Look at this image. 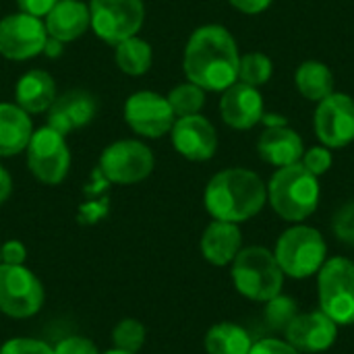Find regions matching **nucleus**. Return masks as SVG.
Returning a JSON list of instances; mask_svg holds the SVG:
<instances>
[{
    "label": "nucleus",
    "instance_id": "obj_1",
    "mask_svg": "<svg viewBox=\"0 0 354 354\" xmlns=\"http://www.w3.org/2000/svg\"><path fill=\"white\" fill-rule=\"evenodd\" d=\"M241 54L234 37L222 25H203L193 31L185 50V75L207 91H224L239 81Z\"/></svg>",
    "mask_w": 354,
    "mask_h": 354
},
{
    "label": "nucleus",
    "instance_id": "obj_2",
    "mask_svg": "<svg viewBox=\"0 0 354 354\" xmlns=\"http://www.w3.org/2000/svg\"><path fill=\"white\" fill-rule=\"evenodd\" d=\"M268 201V187L247 168L218 172L205 187V207L214 220L241 224L257 216Z\"/></svg>",
    "mask_w": 354,
    "mask_h": 354
},
{
    "label": "nucleus",
    "instance_id": "obj_3",
    "mask_svg": "<svg viewBox=\"0 0 354 354\" xmlns=\"http://www.w3.org/2000/svg\"><path fill=\"white\" fill-rule=\"evenodd\" d=\"M319 180L301 162L278 168L268 185V201L286 222L307 220L319 205Z\"/></svg>",
    "mask_w": 354,
    "mask_h": 354
},
{
    "label": "nucleus",
    "instance_id": "obj_4",
    "mask_svg": "<svg viewBox=\"0 0 354 354\" xmlns=\"http://www.w3.org/2000/svg\"><path fill=\"white\" fill-rule=\"evenodd\" d=\"M232 282L249 301L268 303L282 292L284 272L272 251L266 247H247L232 261Z\"/></svg>",
    "mask_w": 354,
    "mask_h": 354
},
{
    "label": "nucleus",
    "instance_id": "obj_5",
    "mask_svg": "<svg viewBox=\"0 0 354 354\" xmlns=\"http://www.w3.org/2000/svg\"><path fill=\"white\" fill-rule=\"evenodd\" d=\"M274 255L284 276L303 280L322 270V266L326 263L328 245L319 230L299 224L282 232L276 243Z\"/></svg>",
    "mask_w": 354,
    "mask_h": 354
},
{
    "label": "nucleus",
    "instance_id": "obj_6",
    "mask_svg": "<svg viewBox=\"0 0 354 354\" xmlns=\"http://www.w3.org/2000/svg\"><path fill=\"white\" fill-rule=\"evenodd\" d=\"M319 311L338 326L354 324V263L344 257L326 259L317 272Z\"/></svg>",
    "mask_w": 354,
    "mask_h": 354
},
{
    "label": "nucleus",
    "instance_id": "obj_7",
    "mask_svg": "<svg viewBox=\"0 0 354 354\" xmlns=\"http://www.w3.org/2000/svg\"><path fill=\"white\" fill-rule=\"evenodd\" d=\"M44 286L25 266L0 263V311L15 319L33 317L44 305Z\"/></svg>",
    "mask_w": 354,
    "mask_h": 354
},
{
    "label": "nucleus",
    "instance_id": "obj_8",
    "mask_svg": "<svg viewBox=\"0 0 354 354\" xmlns=\"http://www.w3.org/2000/svg\"><path fill=\"white\" fill-rule=\"evenodd\" d=\"M89 17L95 35L116 46L141 29L145 8L141 0H91Z\"/></svg>",
    "mask_w": 354,
    "mask_h": 354
},
{
    "label": "nucleus",
    "instance_id": "obj_9",
    "mask_svg": "<svg viewBox=\"0 0 354 354\" xmlns=\"http://www.w3.org/2000/svg\"><path fill=\"white\" fill-rule=\"evenodd\" d=\"M27 166L31 174L44 185H58L68 174L71 151L64 135L52 127L35 131L27 143Z\"/></svg>",
    "mask_w": 354,
    "mask_h": 354
},
{
    "label": "nucleus",
    "instance_id": "obj_10",
    "mask_svg": "<svg viewBox=\"0 0 354 354\" xmlns=\"http://www.w3.org/2000/svg\"><path fill=\"white\" fill-rule=\"evenodd\" d=\"M153 170V153L141 141H116L100 158V172L108 183L135 185L145 180Z\"/></svg>",
    "mask_w": 354,
    "mask_h": 354
},
{
    "label": "nucleus",
    "instance_id": "obj_11",
    "mask_svg": "<svg viewBox=\"0 0 354 354\" xmlns=\"http://www.w3.org/2000/svg\"><path fill=\"white\" fill-rule=\"evenodd\" d=\"M315 135L332 149L346 147L354 141V100L346 93H332L317 102Z\"/></svg>",
    "mask_w": 354,
    "mask_h": 354
},
{
    "label": "nucleus",
    "instance_id": "obj_12",
    "mask_svg": "<svg viewBox=\"0 0 354 354\" xmlns=\"http://www.w3.org/2000/svg\"><path fill=\"white\" fill-rule=\"evenodd\" d=\"M46 39L48 31L39 17L19 12L0 21V54L10 60H27L41 54Z\"/></svg>",
    "mask_w": 354,
    "mask_h": 354
},
{
    "label": "nucleus",
    "instance_id": "obj_13",
    "mask_svg": "<svg viewBox=\"0 0 354 354\" xmlns=\"http://www.w3.org/2000/svg\"><path fill=\"white\" fill-rule=\"evenodd\" d=\"M124 120L141 137L158 139L172 131L176 116L168 104V97L153 91H139L127 100Z\"/></svg>",
    "mask_w": 354,
    "mask_h": 354
},
{
    "label": "nucleus",
    "instance_id": "obj_14",
    "mask_svg": "<svg viewBox=\"0 0 354 354\" xmlns=\"http://www.w3.org/2000/svg\"><path fill=\"white\" fill-rule=\"evenodd\" d=\"M286 342L301 354H317L328 351L338 338V324L324 311L299 313L284 332Z\"/></svg>",
    "mask_w": 354,
    "mask_h": 354
},
{
    "label": "nucleus",
    "instance_id": "obj_15",
    "mask_svg": "<svg viewBox=\"0 0 354 354\" xmlns=\"http://www.w3.org/2000/svg\"><path fill=\"white\" fill-rule=\"evenodd\" d=\"M170 133H172L174 149L187 160L205 162L218 149V135H216L214 124L199 114L183 116L174 120V127Z\"/></svg>",
    "mask_w": 354,
    "mask_h": 354
},
{
    "label": "nucleus",
    "instance_id": "obj_16",
    "mask_svg": "<svg viewBox=\"0 0 354 354\" xmlns=\"http://www.w3.org/2000/svg\"><path fill=\"white\" fill-rule=\"evenodd\" d=\"M220 114L232 129H253L263 116V97L257 87L236 81L220 100Z\"/></svg>",
    "mask_w": 354,
    "mask_h": 354
},
{
    "label": "nucleus",
    "instance_id": "obj_17",
    "mask_svg": "<svg viewBox=\"0 0 354 354\" xmlns=\"http://www.w3.org/2000/svg\"><path fill=\"white\" fill-rule=\"evenodd\" d=\"M48 110V127H52L60 135H68L93 120L97 112V102L89 91L73 89L56 97Z\"/></svg>",
    "mask_w": 354,
    "mask_h": 354
},
{
    "label": "nucleus",
    "instance_id": "obj_18",
    "mask_svg": "<svg viewBox=\"0 0 354 354\" xmlns=\"http://www.w3.org/2000/svg\"><path fill=\"white\" fill-rule=\"evenodd\" d=\"M46 31L58 41H73L81 37L91 25L89 6L79 0H58L46 15Z\"/></svg>",
    "mask_w": 354,
    "mask_h": 354
},
{
    "label": "nucleus",
    "instance_id": "obj_19",
    "mask_svg": "<svg viewBox=\"0 0 354 354\" xmlns=\"http://www.w3.org/2000/svg\"><path fill=\"white\" fill-rule=\"evenodd\" d=\"M257 151L268 164L284 168L301 162L305 153V145L301 135L290 127H276V129H266L261 133L257 141Z\"/></svg>",
    "mask_w": 354,
    "mask_h": 354
},
{
    "label": "nucleus",
    "instance_id": "obj_20",
    "mask_svg": "<svg viewBox=\"0 0 354 354\" xmlns=\"http://www.w3.org/2000/svg\"><path fill=\"white\" fill-rule=\"evenodd\" d=\"M241 247H243V234H241V228L232 222L214 220L203 230L201 253L205 261H209L212 266L222 268V266L232 263Z\"/></svg>",
    "mask_w": 354,
    "mask_h": 354
},
{
    "label": "nucleus",
    "instance_id": "obj_21",
    "mask_svg": "<svg viewBox=\"0 0 354 354\" xmlns=\"http://www.w3.org/2000/svg\"><path fill=\"white\" fill-rule=\"evenodd\" d=\"M15 97H17V106L27 114L46 112L56 100L54 79L46 71H29L19 79Z\"/></svg>",
    "mask_w": 354,
    "mask_h": 354
},
{
    "label": "nucleus",
    "instance_id": "obj_22",
    "mask_svg": "<svg viewBox=\"0 0 354 354\" xmlns=\"http://www.w3.org/2000/svg\"><path fill=\"white\" fill-rule=\"evenodd\" d=\"M33 135L31 120L25 110L15 104H0V158L23 151Z\"/></svg>",
    "mask_w": 354,
    "mask_h": 354
},
{
    "label": "nucleus",
    "instance_id": "obj_23",
    "mask_svg": "<svg viewBox=\"0 0 354 354\" xmlns=\"http://www.w3.org/2000/svg\"><path fill=\"white\" fill-rule=\"evenodd\" d=\"M253 340L249 332L232 322H222L205 334L207 354H249Z\"/></svg>",
    "mask_w": 354,
    "mask_h": 354
},
{
    "label": "nucleus",
    "instance_id": "obj_24",
    "mask_svg": "<svg viewBox=\"0 0 354 354\" xmlns=\"http://www.w3.org/2000/svg\"><path fill=\"white\" fill-rule=\"evenodd\" d=\"M295 81H297L301 95L307 100H313V102H322L334 93V75L328 68V64H324L319 60L303 62L297 68Z\"/></svg>",
    "mask_w": 354,
    "mask_h": 354
},
{
    "label": "nucleus",
    "instance_id": "obj_25",
    "mask_svg": "<svg viewBox=\"0 0 354 354\" xmlns=\"http://www.w3.org/2000/svg\"><path fill=\"white\" fill-rule=\"evenodd\" d=\"M116 64L133 77L147 73L151 66V46L135 35L116 44Z\"/></svg>",
    "mask_w": 354,
    "mask_h": 354
},
{
    "label": "nucleus",
    "instance_id": "obj_26",
    "mask_svg": "<svg viewBox=\"0 0 354 354\" xmlns=\"http://www.w3.org/2000/svg\"><path fill=\"white\" fill-rule=\"evenodd\" d=\"M168 104L174 112V116L183 118V116H193L199 114V110L205 104V89H201L195 83H183L178 87H174L168 95Z\"/></svg>",
    "mask_w": 354,
    "mask_h": 354
},
{
    "label": "nucleus",
    "instance_id": "obj_27",
    "mask_svg": "<svg viewBox=\"0 0 354 354\" xmlns=\"http://www.w3.org/2000/svg\"><path fill=\"white\" fill-rule=\"evenodd\" d=\"M272 73H274V64H272L270 56H266L261 52H249V54L241 56V62H239V81L241 83L259 87L272 79Z\"/></svg>",
    "mask_w": 354,
    "mask_h": 354
},
{
    "label": "nucleus",
    "instance_id": "obj_28",
    "mask_svg": "<svg viewBox=\"0 0 354 354\" xmlns=\"http://www.w3.org/2000/svg\"><path fill=\"white\" fill-rule=\"evenodd\" d=\"M299 315V305L295 299L278 295L274 299H270L266 303V311H263V319L268 324L270 330L274 332H286L288 326L295 322V317Z\"/></svg>",
    "mask_w": 354,
    "mask_h": 354
},
{
    "label": "nucleus",
    "instance_id": "obj_29",
    "mask_svg": "<svg viewBox=\"0 0 354 354\" xmlns=\"http://www.w3.org/2000/svg\"><path fill=\"white\" fill-rule=\"evenodd\" d=\"M112 342H114V348L137 354L141 351L143 342H145V328H143V324L137 322V319H131V317L122 319L112 330Z\"/></svg>",
    "mask_w": 354,
    "mask_h": 354
},
{
    "label": "nucleus",
    "instance_id": "obj_30",
    "mask_svg": "<svg viewBox=\"0 0 354 354\" xmlns=\"http://www.w3.org/2000/svg\"><path fill=\"white\" fill-rule=\"evenodd\" d=\"M332 162H334V158H332V153H330V147H326V145H315V147L307 149V151L303 153V158H301V164H303L311 174H315L317 178H319L322 174H326V172L332 168Z\"/></svg>",
    "mask_w": 354,
    "mask_h": 354
},
{
    "label": "nucleus",
    "instance_id": "obj_31",
    "mask_svg": "<svg viewBox=\"0 0 354 354\" xmlns=\"http://www.w3.org/2000/svg\"><path fill=\"white\" fill-rule=\"evenodd\" d=\"M332 228H334V234L354 247V201L342 205L336 214H334V220H332Z\"/></svg>",
    "mask_w": 354,
    "mask_h": 354
},
{
    "label": "nucleus",
    "instance_id": "obj_32",
    "mask_svg": "<svg viewBox=\"0 0 354 354\" xmlns=\"http://www.w3.org/2000/svg\"><path fill=\"white\" fill-rule=\"evenodd\" d=\"M0 354H54V348L35 338H12L6 340L0 348Z\"/></svg>",
    "mask_w": 354,
    "mask_h": 354
},
{
    "label": "nucleus",
    "instance_id": "obj_33",
    "mask_svg": "<svg viewBox=\"0 0 354 354\" xmlns=\"http://www.w3.org/2000/svg\"><path fill=\"white\" fill-rule=\"evenodd\" d=\"M54 354H100L95 344L81 336H68L54 346Z\"/></svg>",
    "mask_w": 354,
    "mask_h": 354
},
{
    "label": "nucleus",
    "instance_id": "obj_34",
    "mask_svg": "<svg viewBox=\"0 0 354 354\" xmlns=\"http://www.w3.org/2000/svg\"><path fill=\"white\" fill-rule=\"evenodd\" d=\"M0 257H2V263L6 266H23L27 259V249L21 241H6L0 247Z\"/></svg>",
    "mask_w": 354,
    "mask_h": 354
},
{
    "label": "nucleus",
    "instance_id": "obj_35",
    "mask_svg": "<svg viewBox=\"0 0 354 354\" xmlns=\"http://www.w3.org/2000/svg\"><path fill=\"white\" fill-rule=\"evenodd\" d=\"M249 354H301L295 346H290L286 340H274V338H268V340H259L257 344L251 346Z\"/></svg>",
    "mask_w": 354,
    "mask_h": 354
},
{
    "label": "nucleus",
    "instance_id": "obj_36",
    "mask_svg": "<svg viewBox=\"0 0 354 354\" xmlns=\"http://www.w3.org/2000/svg\"><path fill=\"white\" fill-rule=\"evenodd\" d=\"M56 2L58 0H17L21 12H27L31 17H46Z\"/></svg>",
    "mask_w": 354,
    "mask_h": 354
},
{
    "label": "nucleus",
    "instance_id": "obj_37",
    "mask_svg": "<svg viewBox=\"0 0 354 354\" xmlns=\"http://www.w3.org/2000/svg\"><path fill=\"white\" fill-rule=\"evenodd\" d=\"M234 8H239L241 12H247V15H257V12H263L266 8H270V4L274 0H228Z\"/></svg>",
    "mask_w": 354,
    "mask_h": 354
},
{
    "label": "nucleus",
    "instance_id": "obj_38",
    "mask_svg": "<svg viewBox=\"0 0 354 354\" xmlns=\"http://www.w3.org/2000/svg\"><path fill=\"white\" fill-rule=\"evenodd\" d=\"M10 191H12V178H10V174L0 166V205L10 197Z\"/></svg>",
    "mask_w": 354,
    "mask_h": 354
},
{
    "label": "nucleus",
    "instance_id": "obj_39",
    "mask_svg": "<svg viewBox=\"0 0 354 354\" xmlns=\"http://www.w3.org/2000/svg\"><path fill=\"white\" fill-rule=\"evenodd\" d=\"M44 54H46V56H50V58L60 56V54H62V41H58V39H54V37H50V35H48L46 46H44Z\"/></svg>",
    "mask_w": 354,
    "mask_h": 354
},
{
    "label": "nucleus",
    "instance_id": "obj_40",
    "mask_svg": "<svg viewBox=\"0 0 354 354\" xmlns=\"http://www.w3.org/2000/svg\"><path fill=\"white\" fill-rule=\"evenodd\" d=\"M261 122L268 127V129H276V127H288V120L280 114H266L261 116Z\"/></svg>",
    "mask_w": 354,
    "mask_h": 354
},
{
    "label": "nucleus",
    "instance_id": "obj_41",
    "mask_svg": "<svg viewBox=\"0 0 354 354\" xmlns=\"http://www.w3.org/2000/svg\"><path fill=\"white\" fill-rule=\"evenodd\" d=\"M104 354H135V353H127V351H120V348H112V351H106Z\"/></svg>",
    "mask_w": 354,
    "mask_h": 354
},
{
    "label": "nucleus",
    "instance_id": "obj_42",
    "mask_svg": "<svg viewBox=\"0 0 354 354\" xmlns=\"http://www.w3.org/2000/svg\"><path fill=\"white\" fill-rule=\"evenodd\" d=\"M0 263H2V257H0Z\"/></svg>",
    "mask_w": 354,
    "mask_h": 354
}]
</instances>
